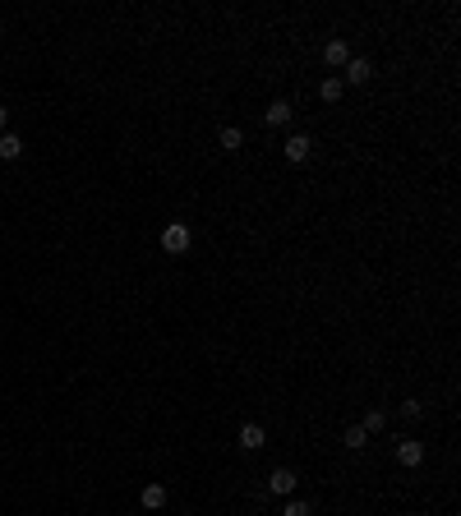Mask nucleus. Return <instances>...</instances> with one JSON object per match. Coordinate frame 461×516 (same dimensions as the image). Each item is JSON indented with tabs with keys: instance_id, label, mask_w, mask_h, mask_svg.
<instances>
[{
	"instance_id": "obj_9",
	"label": "nucleus",
	"mask_w": 461,
	"mask_h": 516,
	"mask_svg": "<svg viewBox=\"0 0 461 516\" xmlns=\"http://www.w3.org/2000/svg\"><path fill=\"white\" fill-rule=\"evenodd\" d=\"M138 502H143L148 512H162V507H167V484H143Z\"/></svg>"
},
{
	"instance_id": "obj_1",
	"label": "nucleus",
	"mask_w": 461,
	"mask_h": 516,
	"mask_svg": "<svg viewBox=\"0 0 461 516\" xmlns=\"http://www.w3.org/2000/svg\"><path fill=\"white\" fill-rule=\"evenodd\" d=\"M189 244H194V230L184 226V222H171L167 230H162V249H167L171 258H180V254H189Z\"/></svg>"
},
{
	"instance_id": "obj_13",
	"label": "nucleus",
	"mask_w": 461,
	"mask_h": 516,
	"mask_svg": "<svg viewBox=\"0 0 461 516\" xmlns=\"http://www.w3.org/2000/svg\"><path fill=\"white\" fill-rule=\"evenodd\" d=\"M341 442H346L351 452H360V447H365V442H369V433H365V429H360V424H351V429H346V433H341Z\"/></svg>"
},
{
	"instance_id": "obj_11",
	"label": "nucleus",
	"mask_w": 461,
	"mask_h": 516,
	"mask_svg": "<svg viewBox=\"0 0 461 516\" xmlns=\"http://www.w3.org/2000/svg\"><path fill=\"white\" fill-rule=\"evenodd\" d=\"M263 442H268L263 424H240V447H245V452H259Z\"/></svg>"
},
{
	"instance_id": "obj_16",
	"label": "nucleus",
	"mask_w": 461,
	"mask_h": 516,
	"mask_svg": "<svg viewBox=\"0 0 461 516\" xmlns=\"http://www.w3.org/2000/svg\"><path fill=\"white\" fill-rule=\"evenodd\" d=\"M281 516H309V502L291 498V502H286V512H281Z\"/></svg>"
},
{
	"instance_id": "obj_2",
	"label": "nucleus",
	"mask_w": 461,
	"mask_h": 516,
	"mask_svg": "<svg viewBox=\"0 0 461 516\" xmlns=\"http://www.w3.org/2000/svg\"><path fill=\"white\" fill-rule=\"evenodd\" d=\"M291 116H295V107L286 97H277V102H268V111H263V125H268V129H281V125H291Z\"/></svg>"
},
{
	"instance_id": "obj_10",
	"label": "nucleus",
	"mask_w": 461,
	"mask_h": 516,
	"mask_svg": "<svg viewBox=\"0 0 461 516\" xmlns=\"http://www.w3.org/2000/svg\"><path fill=\"white\" fill-rule=\"evenodd\" d=\"M309 152H314L309 134H291V138H286V162H305Z\"/></svg>"
},
{
	"instance_id": "obj_6",
	"label": "nucleus",
	"mask_w": 461,
	"mask_h": 516,
	"mask_svg": "<svg viewBox=\"0 0 461 516\" xmlns=\"http://www.w3.org/2000/svg\"><path fill=\"white\" fill-rule=\"evenodd\" d=\"M369 78H374V65L365 56H351L346 61V83H369Z\"/></svg>"
},
{
	"instance_id": "obj_8",
	"label": "nucleus",
	"mask_w": 461,
	"mask_h": 516,
	"mask_svg": "<svg viewBox=\"0 0 461 516\" xmlns=\"http://www.w3.org/2000/svg\"><path fill=\"white\" fill-rule=\"evenodd\" d=\"M217 148L222 152H240L245 148V129H240V125H226V129L217 134Z\"/></svg>"
},
{
	"instance_id": "obj_5",
	"label": "nucleus",
	"mask_w": 461,
	"mask_h": 516,
	"mask_svg": "<svg viewBox=\"0 0 461 516\" xmlns=\"http://www.w3.org/2000/svg\"><path fill=\"white\" fill-rule=\"evenodd\" d=\"M346 61H351V46L341 42V37H332V42L323 46V65H332V69H346Z\"/></svg>"
},
{
	"instance_id": "obj_15",
	"label": "nucleus",
	"mask_w": 461,
	"mask_h": 516,
	"mask_svg": "<svg viewBox=\"0 0 461 516\" xmlns=\"http://www.w3.org/2000/svg\"><path fill=\"white\" fill-rule=\"evenodd\" d=\"M401 415H406V420H420V415H425V406H420L415 396H406V401H401Z\"/></svg>"
},
{
	"instance_id": "obj_7",
	"label": "nucleus",
	"mask_w": 461,
	"mask_h": 516,
	"mask_svg": "<svg viewBox=\"0 0 461 516\" xmlns=\"http://www.w3.org/2000/svg\"><path fill=\"white\" fill-rule=\"evenodd\" d=\"M19 157H23V138L14 129H5L0 134V162H19Z\"/></svg>"
},
{
	"instance_id": "obj_14",
	"label": "nucleus",
	"mask_w": 461,
	"mask_h": 516,
	"mask_svg": "<svg viewBox=\"0 0 461 516\" xmlns=\"http://www.w3.org/2000/svg\"><path fill=\"white\" fill-rule=\"evenodd\" d=\"M383 424H387V415H383V410H369V415H365V424H360V429H365V433H378Z\"/></svg>"
},
{
	"instance_id": "obj_12",
	"label": "nucleus",
	"mask_w": 461,
	"mask_h": 516,
	"mask_svg": "<svg viewBox=\"0 0 461 516\" xmlns=\"http://www.w3.org/2000/svg\"><path fill=\"white\" fill-rule=\"evenodd\" d=\"M341 92H346V83H341V78H323V83H319V97H323V102H341Z\"/></svg>"
},
{
	"instance_id": "obj_3",
	"label": "nucleus",
	"mask_w": 461,
	"mask_h": 516,
	"mask_svg": "<svg viewBox=\"0 0 461 516\" xmlns=\"http://www.w3.org/2000/svg\"><path fill=\"white\" fill-rule=\"evenodd\" d=\"M397 461L406 466V471H415V466L425 461V442L420 438H397Z\"/></svg>"
},
{
	"instance_id": "obj_17",
	"label": "nucleus",
	"mask_w": 461,
	"mask_h": 516,
	"mask_svg": "<svg viewBox=\"0 0 461 516\" xmlns=\"http://www.w3.org/2000/svg\"><path fill=\"white\" fill-rule=\"evenodd\" d=\"M10 129V107H0V134Z\"/></svg>"
},
{
	"instance_id": "obj_4",
	"label": "nucleus",
	"mask_w": 461,
	"mask_h": 516,
	"mask_svg": "<svg viewBox=\"0 0 461 516\" xmlns=\"http://www.w3.org/2000/svg\"><path fill=\"white\" fill-rule=\"evenodd\" d=\"M295 484H300V475H295V471H286V466H277V471L268 475V493H277V498H286V493H291Z\"/></svg>"
}]
</instances>
